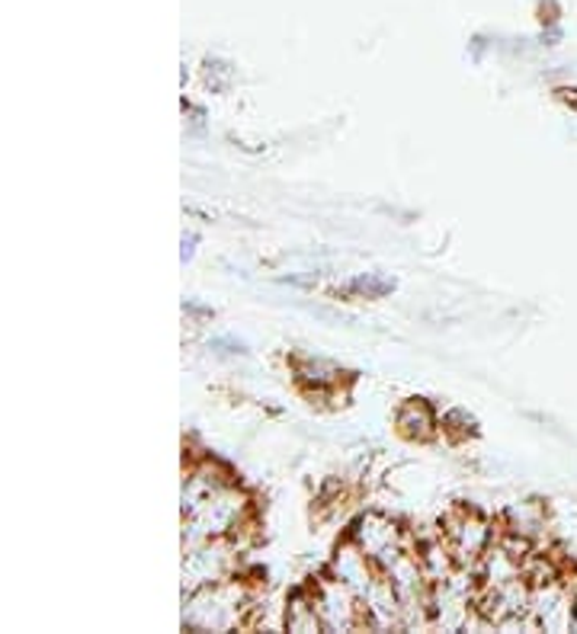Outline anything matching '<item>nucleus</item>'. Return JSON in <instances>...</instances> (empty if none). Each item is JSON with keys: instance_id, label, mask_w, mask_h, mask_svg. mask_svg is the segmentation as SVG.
<instances>
[{"instance_id": "obj_9", "label": "nucleus", "mask_w": 577, "mask_h": 634, "mask_svg": "<svg viewBox=\"0 0 577 634\" xmlns=\"http://www.w3.org/2000/svg\"><path fill=\"white\" fill-rule=\"evenodd\" d=\"M391 289H395V282L382 276H359L350 282V292H357L362 299H382Z\"/></svg>"}, {"instance_id": "obj_11", "label": "nucleus", "mask_w": 577, "mask_h": 634, "mask_svg": "<svg viewBox=\"0 0 577 634\" xmlns=\"http://www.w3.org/2000/svg\"><path fill=\"white\" fill-rule=\"evenodd\" d=\"M575 632H577V608H575Z\"/></svg>"}, {"instance_id": "obj_5", "label": "nucleus", "mask_w": 577, "mask_h": 634, "mask_svg": "<svg viewBox=\"0 0 577 634\" xmlns=\"http://www.w3.org/2000/svg\"><path fill=\"white\" fill-rule=\"evenodd\" d=\"M491 539H495L491 525L485 523L481 516H475V513H466V510L449 516L446 525H442V542H446V549L459 564L481 561V554L491 549Z\"/></svg>"}, {"instance_id": "obj_10", "label": "nucleus", "mask_w": 577, "mask_h": 634, "mask_svg": "<svg viewBox=\"0 0 577 634\" xmlns=\"http://www.w3.org/2000/svg\"><path fill=\"white\" fill-rule=\"evenodd\" d=\"M299 372H302L305 382H315V385H330V382H337V369H330L325 362H302L299 365Z\"/></svg>"}, {"instance_id": "obj_4", "label": "nucleus", "mask_w": 577, "mask_h": 634, "mask_svg": "<svg viewBox=\"0 0 577 634\" xmlns=\"http://www.w3.org/2000/svg\"><path fill=\"white\" fill-rule=\"evenodd\" d=\"M577 596L558 580L533 586L529 596V628L533 632H575Z\"/></svg>"}, {"instance_id": "obj_1", "label": "nucleus", "mask_w": 577, "mask_h": 634, "mask_svg": "<svg viewBox=\"0 0 577 634\" xmlns=\"http://www.w3.org/2000/svg\"><path fill=\"white\" fill-rule=\"evenodd\" d=\"M250 603L245 596L241 583H209L202 593L192 596V603L183 612L187 628H202V632H228V628H248Z\"/></svg>"}, {"instance_id": "obj_8", "label": "nucleus", "mask_w": 577, "mask_h": 634, "mask_svg": "<svg viewBox=\"0 0 577 634\" xmlns=\"http://www.w3.org/2000/svg\"><path fill=\"white\" fill-rule=\"evenodd\" d=\"M286 628L299 634H311L325 628V625H321V615H318V608H315L311 593H296V596H292V603L286 608Z\"/></svg>"}, {"instance_id": "obj_6", "label": "nucleus", "mask_w": 577, "mask_h": 634, "mask_svg": "<svg viewBox=\"0 0 577 634\" xmlns=\"http://www.w3.org/2000/svg\"><path fill=\"white\" fill-rule=\"evenodd\" d=\"M225 564H228V554L216 549V552H199V554H190V561L183 564V586L190 583H212V580H219L225 574Z\"/></svg>"}, {"instance_id": "obj_3", "label": "nucleus", "mask_w": 577, "mask_h": 634, "mask_svg": "<svg viewBox=\"0 0 577 634\" xmlns=\"http://www.w3.org/2000/svg\"><path fill=\"white\" fill-rule=\"evenodd\" d=\"M311 600H315V608H318V615H321V625H325L328 632H354V628L369 625L359 596L340 577L318 580Z\"/></svg>"}, {"instance_id": "obj_7", "label": "nucleus", "mask_w": 577, "mask_h": 634, "mask_svg": "<svg viewBox=\"0 0 577 634\" xmlns=\"http://www.w3.org/2000/svg\"><path fill=\"white\" fill-rule=\"evenodd\" d=\"M434 426H437L434 411H430L424 401H408V404L398 411V430H401V436H408V440H430V436H434Z\"/></svg>"}, {"instance_id": "obj_2", "label": "nucleus", "mask_w": 577, "mask_h": 634, "mask_svg": "<svg viewBox=\"0 0 577 634\" xmlns=\"http://www.w3.org/2000/svg\"><path fill=\"white\" fill-rule=\"evenodd\" d=\"M245 513H248L245 494H238L235 487L225 484L216 494L206 496L199 506H192L190 513H183V549L238 529Z\"/></svg>"}]
</instances>
